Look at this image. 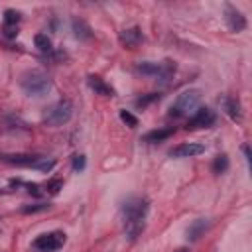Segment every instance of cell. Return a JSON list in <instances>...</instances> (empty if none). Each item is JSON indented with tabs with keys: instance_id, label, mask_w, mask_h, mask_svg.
I'll list each match as a JSON object with an SVG mask.
<instances>
[{
	"instance_id": "5b68a950",
	"label": "cell",
	"mask_w": 252,
	"mask_h": 252,
	"mask_svg": "<svg viewBox=\"0 0 252 252\" xmlns=\"http://www.w3.org/2000/svg\"><path fill=\"white\" fill-rule=\"evenodd\" d=\"M65 240H67L65 232H61V230H51V232L39 234V236L33 240V248L39 250V252H55V250H59V248L65 244Z\"/></svg>"
},
{
	"instance_id": "cb8c5ba5",
	"label": "cell",
	"mask_w": 252,
	"mask_h": 252,
	"mask_svg": "<svg viewBox=\"0 0 252 252\" xmlns=\"http://www.w3.org/2000/svg\"><path fill=\"white\" fill-rule=\"evenodd\" d=\"M59 189H63V181H61V179H49V181L45 183V191L51 193V195H57Z\"/></svg>"
},
{
	"instance_id": "8992f818",
	"label": "cell",
	"mask_w": 252,
	"mask_h": 252,
	"mask_svg": "<svg viewBox=\"0 0 252 252\" xmlns=\"http://www.w3.org/2000/svg\"><path fill=\"white\" fill-rule=\"evenodd\" d=\"M215 120H217L215 112H213L209 106H201V108H197V110L193 112V116L189 118L187 128H189V130H195V128H209V126L215 124Z\"/></svg>"
},
{
	"instance_id": "4316f807",
	"label": "cell",
	"mask_w": 252,
	"mask_h": 252,
	"mask_svg": "<svg viewBox=\"0 0 252 252\" xmlns=\"http://www.w3.org/2000/svg\"><path fill=\"white\" fill-rule=\"evenodd\" d=\"M26 187H28V191H30V193H33V195H41V191H39V185H37V183H26Z\"/></svg>"
},
{
	"instance_id": "6da1fadb",
	"label": "cell",
	"mask_w": 252,
	"mask_h": 252,
	"mask_svg": "<svg viewBox=\"0 0 252 252\" xmlns=\"http://www.w3.org/2000/svg\"><path fill=\"white\" fill-rule=\"evenodd\" d=\"M120 211H122V222H124L126 236L130 240H136L146 228V217L150 211V201L146 197L132 195L122 203Z\"/></svg>"
},
{
	"instance_id": "e0dca14e",
	"label": "cell",
	"mask_w": 252,
	"mask_h": 252,
	"mask_svg": "<svg viewBox=\"0 0 252 252\" xmlns=\"http://www.w3.org/2000/svg\"><path fill=\"white\" fill-rule=\"evenodd\" d=\"M33 43H35V47H37L39 51H43V53H49V51L53 49L51 37H49L47 33H35V37H33Z\"/></svg>"
},
{
	"instance_id": "30bf717a",
	"label": "cell",
	"mask_w": 252,
	"mask_h": 252,
	"mask_svg": "<svg viewBox=\"0 0 252 252\" xmlns=\"http://www.w3.org/2000/svg\"><path fill=\"white\" fill-rule=\"evenodd\" d=\"M87 83H89V87H91L96 94L114 96V89H112L108 83H104V79H100L98 75H89V77H87Z\"/></svg>"
},
{
	"instance_id": "f1b7e54d",
	"label": "cell",
	"mask_w": 252,
	"mask_h": 252,
	"mask_svg": "<svg viewBox=\"0 0 252 252\" xmlns=\"http://www.w3.org/2000/svg\"><path fill=\"white\" fill-rule=\"evenodd\" d=\"M173 252H189V248H175Z\"/></svg>"
},
{
	"instance_id": "83f0119b",
	"label": "cell",
	"mask_w": 252,
	"mask_h": 252,
	"mask_svg": "<svg viewBox=\"0 0 252 252\" xmlns=\"http://www.w3.org/2000/svg\"><path fill=\"white\" fill-rule=\"evenodd\" d=\"M242 154H244V158H246V161L250 163V159H252V156H250V146H248V144H244V146H242Z\"/></svg>"
},
{
	"instance_id": "9a60e30c",
	"label": "cell",
	"mask_w": 252,
	"mask_h": 252,
	"mask_svg": "<svg viewBox=\"0 0 252 252\" xmlns=\"http://www.w3.org/2000/svg\"><path fill=\"white\" fill-rule=\"evenodd\" d=\"M71 28H73L75 37H79V39H89V37H93L91 26H89L85 20H81V18H73V20H71Z\"/></svg>"
},
{
	"instance_id": "7a4b0ae2",
	"label": "cell",
	"mask_w": 252,
	"mask_h": 252,
	"mask_svg": "<svg viewBox=\"0 0 252 252\" xmlns=\"http://www.w3.org/2000/svg\"><path fill=\"white\" fill-rule=\"evenodd\" d=\"M20 87L28 96L39 98L45 96L51 91V79L47 73H43L41 69H30L26 73H22L20 77Z\"/></svg>"
},
{
	"instance_id": "4fadbf2b",
	"label": "cell",
	"mask_w": 252,
	"mask_h": 252,
	"mask_svg": "<svg viewBox=\"0 0 252 252\" xmlns=\"http://www.w3.org/2000/svg\"><path fill=\"white\" fill-rule=\"evenodd\" d=\"M136 73L159 79V75H161V63H156V61H138L136 63Z\"/></svg>"
},
{
	"instance_id": "3957f363",
	"label": "cell",
	"mask_w": 252,
	"mask_h": 252,
	"mask_svg": "<svg viewBox=\"0 0 252 252\" xmlns=\"http://www.w3.org/2000/svg\"><path fill=\"white\" fill-rule=\"evenodd\" d=\"M199 102H201V91L199 89H187L181 94H177L175 102L169 108V116L179 118V116L193 114L199 108Z\"/></svg>"
},
{
	"instance_id": "d6986e66",
	"label": "cell",
	"mask_w": 252,
	"mask_h": 252,
	"mask_svg": "<svg viewBox=\"0 0 252 252\" xmlns=\"http://www.w3.org/2000/svg\"><path fill=\"white\" fill-rule=\"evenodd\" d=\"M158 98H159V93H148V94H142L140 98H136L134 104H136V108H146L148 104H152Z\"/></svg>"
},
{
	"instance_id": "7c38bea8",
	"label": "cell",
	"mask_w": 252,
	"mask_h": 252,
	"mask_svg": "<svg viewBox=\"0 0 252 252\" xmlns=\"http://www.w3.org/2000/svg\"><path fill=\"white\" fill-rule=\"evenodd\" d=\"M222 108H224V112H226L234 122H240V120H242V106H240V102H238L234 96H224V98H222Z\"/></svg>"
},
{
	"instance_id": "5bb4252c",
	"label": "cell",
	"mask_w": 252,
	"mask_h": 252,
	"mask_svg": "<svg viewBox=\"0 0 252 252\" xmlns=\"http://www.w3.org/2000/svg\"><path fill=\"white\" fill-rule=\"evenodd\" d=\"M173 132H175V128L173 126H169V128H156V130H150L148 134H144V142H150V144H156V142H163V140H167L169 136H173Z\"/></svg>"
},
{
	"instance_id": "277c9868",
	"label": "cell",
	"mask_w": 252,
	"mask_h": 252,
	"mask_svg": "<svg viewBox=\"0 0 252 252\" xmlns=\"http://www.w3.org/2000/svg\"><path fill=\"white\" fill-rule=\"evenodd\" d=\"M71 116H73V104H71V100L61 98L53 106L47 108L43 120L49 126H63V124H67L71 120Z\"/></svg>"
},
{
	"instance_id": "9c48e42d",
	"label": "cell",
	"mask_w": 252,
	"mask_h": 252,
	"mask_svg": "<svg viewBox=\"0 0 252 252\" xmlns=\"http://www.w3.org/2000/svg\"><path fill=\"white\" fill-rule=\"evenodd\" d=\"M205 152V146L203 144H197V142H185V144H179L175 146L169 154L173 158H193V156H199Z\"/></svg>"
},
{
	"instance_id": "603a6c76",
	"label": "cell",
	"mask_w": 252,
	"mask_h": 252,
	"mask_svg": "<svg viewBox=\"0 0 252 252\" xmlns=\"http://www.w3.org/2000/svg\"><path fill=\"white\" fill-rule=\"evenodd\" d=\"M120 120H122L126 126H130V128H136V126H138V118H136L132 112H128V110H120Z\"/></svg>"
},
{
	"instance_id": "ffe728a7",
	"label": "cell",
	"mask_w": 252,
	"mask_h": 252,
	"mask_svg": "<svg viewBox=\"0 0 252 252\" xmlns=\"http://www.w3.org/2000/svg\"><path fill=\"white\" fill-rule=\"evenodd\" d=\"M51 205L49 203H33V205H24L20 211L24 213V215H33V213H43V211H47Z\"/></svg>"
},
{
	"instance_id": "d4e9b609",
	"label": "cell",
	"mask_w": 252,
	"mask_h": 252,
	"mask_svg": "<svg viewBox=\"0 0 252 252\" xmlns=\"http://www.w3.org/2000/svg\"><path fill=\"white\" fill-rule=\"evenodd\" d=\"M85 165H87V159H85L83 154L81 156H73V171H83Z\"/></svg>"
},
{
	"instance_id": "8fae6325",
	"label": "cell",
	"mask_w": 252,
	"mask_h": 252,
	"mask_svg": "<svg viewBox=\"0 0 252 252\" xmlns=\"http://www.w3.org/2000/svg\"><path fill=\"white\" fill-rule=\"evenodd\" d=\"M209 226H211L209 219H197V220H193V222L189 224V228H187V240H191V242L199 240V238L207 232Z\"/></svg>"
},
{
	"instance_id": "ba28073f",
	"label": "cell",
	"mask_w": 252,
	"mask_h": 252,
	"mask_svg": "<svg viewBox=\"0 0 252 252\" xmlns=\"http://www.w3.org/2000/svg\"><path fill=\"white\" fill-rule=\"evenodd\" d=\"M224 18H226V26H228V30L230 32H242V30H246V16L238 10V8H234V6H226V10H224Z\"/></svg>"
},
{
	"instance_id": "ac0fdd59",
	"label": "cell",
	"mask_w": 252,
	"mask_h": 252,
	"mask_svg": "<svg viewBox=\"0 0 252 252\" xmlns=\"http://www.w3.org/2000/svg\"><path fill=\"white\" fill-rule=\"evenodd\" d=\"M228 165H230L228 156H226V154H219V156L213 159L211 169H213V173H224V171L228 169Z\"/></svg>"
},
{
	"instance_id": "484cf974",
	"label": "cell",
	"mask_w": 252,
	"mask_h": 252,
	"mask_svg": "<svg viewBox=\"0 0 252 252\" xmlns=\"http://www.w3.org/2000/svg\"><path fill=\"white\" fill-rule=\"evenodd\" d=\"M4 33H6V37L18 35V26H6V28H4Z\"/></svg>"
},
{
	"instance_id": "7402d4cb",
	"label": "cell",
	"mask_w": 252,
	"mask_h": 252,
	"mask_svg": "<svg viewBox=\"0 0 252 252\" xmlns=\"http://www.w3.org/2000/svg\"><path fill=\"white\" fill-rule=\"evenodd\" d=\"M33 167L35 169H39V171H51L53 167H55V159H47V158H39L35 163H33Z\"/></svg>"
},
{
	"instance_id": "52a82bcc",
	"label": "cell",
	"mask_w": 252,
	"mask_h": 252,
	"mask_svg": "<svg viewBox=\"0 0 252 252\" xmlns=\"http://www.w3.org/2000/svg\"><path fill=\"white\" fill-rule=\"evenodd\" d=\"M118 41L126 49H136L144 41V33H142V30L138 26H132V28H126V30H122L118 33Z\"/></svg>"
},
{
	"instance_id": "2e32d148",
	"label": "cell",
	"mask_w": 252,
	"mask_h": 252,
	"mask_svg": "<svg viewBox=\"0 0 252 252\" xmlns=\"http://www.w3.org/2000/svg\"><path fill=\"white\" fill-rule=\"evenodd\" d=\"M39 159V156H24V154H18V156H4V161L8 163H14V165H24V167H33V163Z\"/></svg>"
},
{
	"instance_id": "44dd1931",
	"label": "cell",
	"mask_w": 252,
	"mask_h": 252,
	"mask_svg": "<svg viewBox=\"0 0 252 252\" xmlns=\"http://www.w3.org/2000/svg\"><path fill=\"white\" fill-rule=\"evenodd\" d=\"M18 22H20V12L8 8V10L4 12V24H6V26H18Z\"/></svg>"
}]
</instances>
